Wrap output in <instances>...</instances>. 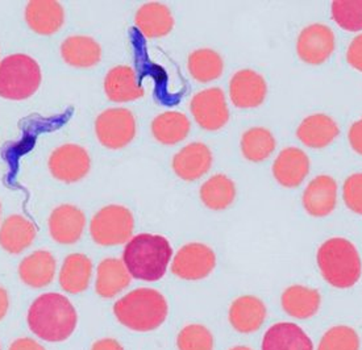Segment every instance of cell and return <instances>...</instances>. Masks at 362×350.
I'll use <instances>...</instances> for the list:
<instances>
[{
  "instance_id": "10",
  "label": "cell",
  "mask_w": 362,
  "mask_h": 350,
  "mask_svg": "<svg viewBox=\"0 0 362 350\" xmlns=\"http://www.w3.org/2000/svg\"><path fill=\"white\" fill-rule=\"evenodd\" d=\"M91 161L85 148L66 144L57 148L49 157V170L54 178L65 183H74L85 178Z\"/></svg>"
},
{
  "instance_id": "41",
  "label": "cell",
  "mask_w": 362,
  "mask_h": 350,
  "mask_svg": "<svg viewBox=\"0 0 362 350\" xmlns=\"http://www.w3.org/2000/svg\"><path fill=\"white\" fill-rule=\"evenodd\" d=\"M10 308V296L6 288H3L0 286V320H3L6 317V315L8 313Z\"/></svg>"
},
{
  "instance_id": "30",
  "label": "cell",
  "mask_w": 362,
  "mask_h": 350,
  "mask_svg": "<svg viewBox=\"0 0 362 350\" xmlns=\"http://www.w3.org/2000/svg\"><path fill=\"white\" fill-rule=\"evenodd\" d=\"M236 198L233 180L224 174H216L200 187V199L207 209L221 211L228 209Z\"/></svg>"
},
{
  "instance_id": "27",
  "label": "cell",
  "mask_w": 362,
  "mask_h": 350,
  "mask_svg": "<svg viewBox=\"0 0 362 350\" xmlns=\"http://www.w3.org/2000/svg\"><path fill=\"white\" fill-rule=\"evenodd\" d=\"M93 274V262L81 253L69 255L59 272V284L69 293H83Z\"/></svg>"
},
{
  "instance_id": "18",
  "label": "cell",
  "mask_w": 362,
  "mask_h": 350,
  "mask_svg": "<svg viewBox=\"0 0 362 350\" xmlns=\"http://www.w3.org/2000/svg\"><path fill=\"white\" fill-rule=\"evenodd\" d=\"M229 322L240 333H252L261 328L267 319V307L252 295L238 298L229 308Z\"/></svg>"
},
{
  "instance_id": "35",
  "label": "cell",
  "mask_w": 362,
  "mask_h": 350,
  "mask_svg": "<svg viewBox=\"0 0 362 350\" xmlns=\"http://www.w3.org/2000/svg\"><path fill=\"white\" fill-rule=\"evenodd\" d=\"M177 345L180 350H212L214 336L204 325L190 324L180 332Z\"/></svg>"
},
{
  "instance_id": "2",
  "label": "cell",
  "mask_w": 362,
  "mask_h": 350,
  "mask_svg": "<svg viewBox=\"0 0 362 350\" xmlns=\"http://www.w3.org/2000/svg\"><path fill=\"white\" fill-rule=\"evenodd\" d=\"M172 256V246L165 237L141 233L131 238L125 246L123 262L131 276L156 282L166 273Z\"/></svg>"
},
{
  "instance_id": "21",
  "label": "cell",
  "mask_w": 362,
  "mask_h": 350,
  "mask_svg": "<svg viewBox=\"0 0 362 350\" xmlns=\"http://www.w3.org/2000/svg\"><path fill=\"white\" fill-rule=\"evenodd\" d=\"M262 350H314V344L299 325L278 322L265 333Z\"/></svg>"
},
{
  "instance_id": "22",
  "label": "cell",
  "mask_w": 362,
  "mask_h": 350,
  "mask_svg": "<svg viewBox=\"0 0 362 350\" xmlns=\"http://www.w3.org/2000/svg\"><path fill=\"white\" fill-rule=\"evenodd\" d=\"M105 90L108 99L117 103L132 102L144 95V88L139 83L134 70L129 66L111 69L105 76Z\"/></svg>"
},
{
  "instance_id": "40",
  "label": "cell",
  "mask_w": 362,
  "mask_h": 350,
  "mask_svg": "<svg viewBox=\"0 0 362 350\" xmlns=\"http://www.w3.org/2000/svg\"><path fill=\"white\" fill-rule=\"evenodd\" d=\"M91 350H124V348L114 339H103L96 341Z\"/></svg>"
},
{
  "instance_id": "32",
  "label": "cell",
  "mask_w": 362,
  "mask_h": 350,
  "mask_svg": "<svg viewBox=\"0 0 362 350\" xmlns=\"http://www.w3.org/2000/svg\"><path fill=\"white\" fill-rule=\"evenodd\" d=\"M276 149V140L267 128H250L241 137V152L250 162L265 161Z\"/></svg>"
},
{
  "instance_id": "19",
  "label": "cell",
  "mask_w": 362,
  "mask_h": 350,
  "mask_svg": "<svg viewBox=\"0 0 362 350\" xmlns=\"http://www.w3.org/2000/svg\"><path fill=\"white\" fill-rule=\"evenodd\" d=\"M340 129L328 115L315 114L305 117L296 129V136L305 146L313 149H323L334 141Z\"/></svg>"
},
{
  "instance_id": "12",
  "label": "cell",
  "mask_w": 362,
  "mask_h": 350,
  "mask_svg": "<svg viewBox=\"0 0 362 350\" xmlns=\"http://www.w3.org/2000/svg\"><path fill=\"white\" fill-rule=\"evenodd\" d=\"M267 94V82L255 70H240L230 79L229 96L238 108H256L264 103Z\"/></svg>"
},
{
  "instance_id": "16",
  "label": "cell",
  "mask_w": 362,
  "mask_h": 350,
  "mask_svg": "<svg viewBox=\"0 0 362 350\" xmlns=\"http://www.w3.org/2000/svg\"><path fill=\"white\" fill-rule=\"evenodd\" d=\"M337 202V183L329 175H319L308 183L303 192V207L315 218L332 214Z\"/></svg>"
},
{
  "instance_id": "7",
  "label": "cell",
  "mask_w": 362,
  "mask_h": 350,
  "mask_svg": "<svg viewBox=\"0 0 362 350\" xmlns=\"http://www.w3.org/2000/svg\"><path fill=\"white\" fill-rule=\"evenodd\" d=\"M95 132L99 142L108 149H122L136 134V120L129 110L110 108L98 116Z\"/></svg>"
},
{
  "instance_id": "13",
  "label": "cell",
  "mask_w": 362,
  "mask_h": 350,
  "mask_svg": "<svg viewBox=\"0 0 362 350\" xmlns=\"http://www.w3.org/2000/svg\"><path fill=\"white\" fill-rule=\"evenodd\" d=\"M85 226L86 216L83 211L71 204L58 206L49 218L50 236L62 245L76 244L82 236Z\"/></svg>"
},
{
  "instance_id": "29",
  "label": "cell",
  "mask_w": 362,
  "mask_h": 350,
  "mask_svg": "<svg viewBox=\"0 0 362 350\" xmlns=\"http://www.w3.org/2000/svg\"><path fill=\"white\" fill-rule=\"evenodd\" d=\"M190 132V122L186 115L168 111L158 115L152 123L154 139L163 145H175L183 141Z\"/></svg>"
},
{
  "instance_id": "3",
  "label": "cell",
  "mask_w": 362,
  "mask_h": 350,
  "mask_svg": "<svg viewBox=\"0 0 362 350\" xmlns=\"http://www.w3.org/2000/svg\"><path fill=\"white\" fill-rule=\"evenodd\" d=\"M117 320L136 332H151L163 325L169 307L161 293L153 288H137L114 305Z\"/></svg>"
},
{
  "instance_id": "38",
  "label": "cell",
  "mask_w": 362,
  "mask_h": 350,
  "mask_svg": "<svg viewBox=\"0 0 362 350\" xmlns=\"http://www.w3.org/2000/svg\"><path fill=\"white\" fill-rule=\"evenodd\" d=\"M348 139H349V144H351L353 151L362 156V119L356 122L351 127L349 133H348Z\"/></svg>"
},
{
  "instance_id": "36",
  "label": "cell",
  "mask_w": 362,
  "mask_h": 350,
  "mask_svg": "<svg viewBox=\"0 0 362 350\" xmlns=\"http://www.w3.org/2000/svg\"><path fill=\"white\" fill-rule=\"evenodd\" d=\"M344 202L354 214L362 215V173L348 177L343 189Z\"/></svg>"
},
{
  "instance_id": "15",
  "label": "cell",
  "mask_w": 362,
  "mask_h": 350,
  "mask_svg": "<svg viewBox=\"0 0 362 350\" xmlns=\"http://www.w3.org/2000/svg\"><path fill=\"white\" fill-rule=\"evenodd\" d=\"M310 173V158L299 148H286L278 154L273 163V175L276 182L287 187L296 189L302 185Z\"/></svg>"
},
{
  "instance_id": "28",
  "label": "cell",
  "mask_w": 362,
  "mask_h": 350,
  "mask_svg": "<svg viewBox=\"0 0 362 350\" xmlns=\"http://www.w3.org/2000/svg\"><path fill=\"white\" fill-rule=\"evenodd\" d=\"M61 54L70 66L86 69L99 64L102 58V47L94 38L71 36L62 42Z\"/></svg>"
},
{
  "instance_id": "39",
  "label": "cell",
  "mask_w": 362,
  "mask_h": 350,
  "mask_svg": "<svg viewBox=\"0 0 362 350\" xmlns=\"http://www.w3.org/2000/svg\"><path fill=\"white\" fill-rule=\"evenodd\" d=\"M10 350H45V348L41 346L37 341L24 337V339L13 341L10 346Z\"/></svg>"
},
{
  "instance_id": "43",
  "label": "cell",
  "mask_w": 362,
  "mask_h": 350,
  "mask_svg": "<svg viewBox=\"0 0 362 350\" xmlns=\"http://www.w3.org/2000/svg\"><path fill=\"white\" fill-rule=\"evenodd\" d=\"M0 211H1V207H0Z\"/></svg>"
},
{
  "instance_id": "24",
  "label": "cell",
  "mask_w": 362,
  "mask_h": 350,
  "mask_svg": "<svg viewBox=\"0 0 362 350\" xmlns=\"http://www.w3.org/2000/svg\"><path fill=\"white\" fill-rule=\"evenodd\" d=\"M136 25L145 37H163L172 32L174 27L170 10L161 3L152 1L141 6L136 13Z\"/></svg>"
},
{
  "instance_id": "9",
  "label": "cell",
  "mask_w": 362,
  "mask_h": 350,
  "mask_svg": "<svg viewBox=\"0 0 362 350\" xmlns=\"http://www.w3.org/2000/svg\"><path fill=\"white\" fill-rule=\"evenodd\" d=\"M190 110L195 122L206 131H218L228 123L229 110L226 95L218 87L194 95Z\"/></svg>"
},
{
  "instance_id": "31",
  "label": "cell",
  "mask_w": 362,
  "mask_h": 350,
  "mask_svg": "<svg viewBox=\"0 0 362 350\" xmlns=\"http://www.w3.org/2000/svg\"><path fill=\"white\" fill-rule=\"evenodd\" d=\"M224 62L218 52L212 49H198L189 57L191 76L200 83L212 82L223 74Z\"/></svg>"
},
{
  "instance_id": "33",
  "label": "cell",
  "mask_w": 362,
  "mask_h": 350,
  "mask_svg": "<svg viewBox=\"0 0 362 350\" xmlns=\"http://www.w3.org/2000/svg\"><path fill=\"white\" fill-rule=\"evenodd\" d=\"M331 11L340 28L349 32L362 30V0H334Z\"/></svg>"
},
{
  "instance_id": "34",
  "label": "cell",
  "mask_w": 362,
  "mask_h": 350,
  "mask_svg": "<svg viewBox=\"0 0 362 350\" xmlns=\"http://www.w3.org/2000/svg\"><path fill=\"white\" fill-rule=\"evenodd\" d=\"M317 350H360V339L351 327L339 325L325 332Z\"/></svg>"
},
{
  "instance_id": "17",
  "label": "cell",
  "mask_w": 362,
  "mask_h": 350,
  "mask_svg": "<svg viewBox=\"0 0 362 350\" xmlns=\"http://www.w3.org/2000/svg\"><path fill=\"white\" fill-rule=\"evenodd\" d=\"M25 20L33 32L49 36L64 25L65 12L54 0H32L25 8Z\"/></svg>"
},
{
  "instance_id": "25",
  "label": "cell",
  "mask_w": 362,
  "mask_h": 350,
  "mask_svg": "<svg viewBox=\"0 0 362 350\" xmlns=\"http://www.w3.org/2000/svg\"><path fill=\"white\" fill-rule=\"evenodd\" d=\"M131 274L128 273L124 262L117 258H105L96 273L95 290L99 296L110 299L122 293L131 284Z\"/></svg>"
},
{
  "instance_id": "42",
  "label": "cell",
  "mask_w": 362,
  "mask_h": 350,
  "mask_svg": "<svg viewBox=\"0 0 362 350\" xmlns=\"http://www.w3.org/2000/svg\"><path fill=\"white\" fill-rule=\"evenodd\" d=\"M230 350H252L247 348V346H235V348H232Z\"/></svg>"
},
{
  "instance_id": "14",
  "label": "cell",
  "mask_w": 362,
  "mask_h": 350,
  "mask_svg": "<svg viewBox=\"0 0 362 350\" xmlns=\"http://www.w3.org/2000/svg\"><path fill=\"white\" fill-rule=\"evenodd\" d=\"M212 166V153L203 142H192L182 148L173 158V170L186 182L199 180Z\"/></svg>"
},
{
  "instance_id": "5",
  "label": "cell",
  "mask_w": 362,
  "mask_h": 350,
  "mask_svg": "<svg viewBox=\"0 0 362 350\" xmlns=\"http://www.w3.org/2000/svg\"><path fill=\"white\" fill-rule=\"evenodd\" d=\"M41 69L27 54H12L0 62V96L10 100H24L41 85Z\"/></svg>"
},
{
  "instance_id": "6",
  "label": "cell",
  "mask_w": 362,
  "mask_h": 350,
  "mask_svg": "<svg viewBox=\"0 0 362 350\" xmlns=\"http://www.w3.org/2000/svg\"><path fill=\"white\" fill-rule=\"evenodd\" d=\"M134 227L132 212L123 206L111 204L100 209L93 218L90 233L99 245H122L132 236Z\"/></svg>"
},
{
  "instance_id": "23",
  "label": "cell",
  "mask_w": 362,
  "mask_h": 350,
  "mask_svg": "<svg viewBox=\"0 0 362 350\" xmlns=\"http://www.w3.org/2000/svg\"><path fill=\"white\" fill-rule=\"evenodd\" d=\"M36 235L32 221L20 215H12L0 228V246L11 255H20L35 241Z\"/></svg>"
},
{
  "instance_id": "20",
  "label": "cell",
  "mask_w": 362,
  "mask_h": 350,
  "mask_svg": "<svg viewBox=\"0 0 362 350\" xmlns=\"http://www.w3.org/2000/svg\"><path fill=\"white\" fill-rule=\"evenodd\" d=\"M56 258L47 250H36L25 257L19 266L20 279L33 288H42L53 282Z\"/></svg>"
},
{
  "instance_id": "8",
  "label": "cell",
  "mask_w": 362,
  "mask_h": 350,
  "mask_svg": "<svg viewBox=\"0 0 362 350\" xmlns=\"http://www.w3.org/2000/svg\"><path fill=\"white\" fill-rule=\"evenodd\" d=\"M216 256L214 250L204 244L191 243L182 246L174 257L173 274L186 281H199L214 272Z\"/></svg>"
},
{
  "instance_id": "4",
  "label": "cell",
  "mask_w": 362,
  "mask_h": 350,
  "mask_svg": "<svg viewBox=\"0 0 362 350\" xmlns=\"http://www.w3.org/2000/svg\"><path fill=\"white\" fill-rule=\"evenodd\" d=\"M317 265L325 281L337 288H349L360 281L361 258L351 241L329 238L317 250Z\"/></svg>"
},
{
  "instance_id": "37",
  "label": "cell",
  "mask_w": 362,
  "mask_h": 350,
  "mask_svg": "<svg viewBox=\"0 0 362 350\" xmlns=\"http://www.w3.org/2000/svg\"><path fill=\"white\" fill-rule=\"evenodd\" d=\"M346 61L353 69L362 71V33L353 38L346 52Z\"/></svg>"
},
{
  "instance_id": "1",
  "label": "cell",
  "mask_w": 362,
  "mask_h": 350,
  "mask_svg": "<svg viewBox=\"0 0 362 350\" xmlns=\"http://www.w3.org/2000/svg\"><path fill=\"white\" fill-rule=\"evenodd\" d=\"M27 319L30 331L49 342L67 340L76 331L78 322L74 305L57 293L40 295L30 305Z\"/></svg>"
},
{
  "instance_id": "11",
  "label": "cell",
  "mask_w": 362,
  "mask_h": 350,
  "mask_svg": "<svg viewBox=\"0 0 362 350\" xmlns=\"http://www.w3.org/2000/svg\"><path fill=\"white\" fill-rule=\"evenodd\" d=\"M334 50V32L325 24H311L298 36V56L308 65L317 66L325 64L332 56Z\"/></svg>"
},
{
  "instance_id": "26",
  "label": "cell",
  "mask_w": 362,
  "mask_h": 350,
  "mask_svg": "<svg viewBox=\"0 0 362 350\" xmlns=\"http://www.w3.org/2000/svg\"><path fill=\"white\" fill-rule=\"evenodd\" d=\"M322 296L317 290L305 286H291L285 290L281 303L285 313L296 319L305 320L313 317L319 311Z\"/></svg>"
}]
</instances>
